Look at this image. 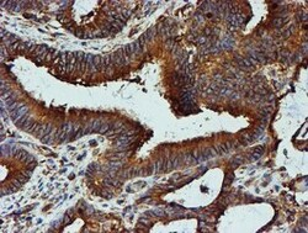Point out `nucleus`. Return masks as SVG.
Returning <instances> with one entry per match:
<instances>
[{"label": "nucleus", "mask_w": 308, "mask_h": 233, "mask_svg": "<svg viewBox=\"0 0 308 233\" xmlns=\"http://www.w3.org/2000/svg\"><path fill=\"white\" fill-rule=\"evenodd\" d=\"M32 161H33V157H32L31 154H28V155H27V158L25 159V163H30V162H32Z\"/></svg>", "instance_id": "2eb2a0df"}, {"label": "nucleus", "mask_w": 308, "mask_h": 233, "mask_svg": "<svg viewBox=\"0 0 308 233\" xmlns=\"http://www.w3.org/2000/svg\"><path fill=\"white\" fill-rule=\"evenodd\" d=\"M152 171H153V165H149V168H148V170H147V174H152Z\"/></svg>", "instance_id": "dca6fc26"}, {"label": "nucleus", "mask_w": 308, "mask_h": 233, "mask_svg": "<svg viewBox=\"0 0 308 233\" xmlns=\"http://www.w3.org/2000/svg\"><path fill=\"white\" fill-rule=\"evenodd\" d=\"M131 46H132V48H133V53H141V52H142L141 45H139V42H138V41L133 42Z\"/></svg>", "instance_id": "9d476101"}, {"label": "nucleus", "mask_w": 308, "mask_h": 233, "mask_svg": "<svg viewBox=\"0 0 308 233\" xmlns=\"http://www.w3.org/2000/svg\"><path fill=\"white\" fill-rule=\"evenodd\" d=\"M163 162H164V159H160V161H158L155 163V171L157 173L163 171Z\"/></svg>", "instance_id": "9b49d317"}, {"label": "nucleus", "mask_w": 308, "mask_h": 233, "mask_svg": "<svg viewBox=\"0 0 308 233\" xmlns=\"http://www.w3.org/2000/svg\"><path fill=\"white\" fill-rule=\"evenodd\" d=\"M253 152H255V153H259V154H263L264 153V147L263 146H259V147H257V148H255Z\"/></svg>", "instance_id": "4468645a"}, {"label": "nucleus", "mask_w": 308, "mask_h": 233, "mask_svg": "<svg viewBox=\"0 0 308 233\" xmlns=\"http://www.w3.org/2000/svg\"><path fill=\"white\" fill-rule=\"evenodd\" d=\"M111 68H114V64H112V58L111 56H105L104 57V72H110Z\"/></svg>", "instance_id": "423d86ee"}, {"label": "nucleus", "mask_w": 308, "mask_h": 233, "mask_svg": "<svg viewBox=\"0 0 308 233\" xmlns=\"http://www.w3.org/2000/svg\"><path fill=\"white\" fill-rule=\"evenodd\" d=\"M108 129H110V125L105 123V125H101V127H100V129H99V132H100V133H105V132L108 131Z\"/></svg>", "instance_id": "ddd939ff"}, {"label": "nucleus", "mask_w": 308, "mask_h": 233, "mask_svg": "<svg viewBox=\"0 0 308 233\" xmlns=\"http://www.w3.org/2000/svg\"><path fill=\"white\" fill-rule=\"evenodd\" d=\"M86 72L89 73H95L96 72V69H95V66H94V56L91 54H86Z\"/></svg>", "instance_id": "20e7f679"}, {"label": "nucleus", "mask_w": 308, "mask_h": 233, "mask_svg": "<svg viewBox=\"0 0 308 233\" xmlns=\"http://www.w3.org/2000/svg\"><path fill=\"white\" fill-rule=\"evenodd\" d=\"M100 127H101V121L95 120L94 122L91 123V132H99Z\"/></svg>", "instance_id": "1a4fd4ad"}, {"label": "nucleus", "mask_w": 308, "mask_h": 233, "mask_svg": "<svg viewBox=\"0 0 308 233\" xmlns=\"http://www.w3.org/2000/svg\"><path fill=\"white\" fill-rule=\"evenodd\" d=\"M30 119H31V117H30V116H28V115H25V116H24V117H21L20 120H17V121H16V122H15V125H16V126H17V127H20V128H22V127L25 126V123H26V122H27V121H28Z\"/></svg>", "instance_id": "0eeeda50"}, {"label": "nucleus", "mask_w": 308, "mask_h": 233, "mask_svg": "<svg viewBox=\"0 0 308 233\" xmlns=\"http://www.w3.org/2000/svg\"><path fill=\"white\" fill-rule=\"evenodd\" d=\"M27 112H28V107L26 105H22V106H20L19 109L11 111L10 112V117H11V120L14 121V122H16L17 120H20L21 117H24L25 115H27Z\"/></svg>", "instance_id": "f257e3e1"}, {"label": "nucleus", "mask_w": 308, "mask_h": 233, "mask_svg": "<svg viewBox=\"0 0 308 233\" xmlns=\"http://www.w3.org/2000/svg\"><path fill=\"white\" fill-rule=\"evenodd\" d=\"M67 62H68V52H63L60 60L58 63V70L59 73H66V68H67Z\"/></svg>", "instance_id": "f03ea898"}, {"label": "nucleus", "mask_w": 308, "mask_h": 233, "mask_svg": "<svg viewBox=\"0 0 308 233\" xmlns=\"http://www.w3.org/2000/svg\"><path fill=\"white\" fill-rule=\"evenodd\" d=\"M94 66H95L96 72L104 70V58L101 56H94Z\"/></svg>", "instance_id": "7ed1b4c3"}, {"label": "nucleus", "mask_w": 308, "mask_h": 233, "mask_svg": "<svg viewBox=\"0 0 308 233\" xmlns=\"http://www.w3.org/2000/svg\"><path fill=\"white\" fill-rule=\"evenodd\" d=\"M52 129H53V126H52V125H45V126H42L41 129H40V132L37 133L38 138H43L45 136L49 135V133L52 132Z\"/></svg>", "instance_id": "39448f33"}, {"label": "nucleus", "mask_w": 308, "mask_h": 233, "mask_svg": "<svg viewBox=\"0 0 308 233\" xmlns=\"http://www.w3.org/2000/svg\"><path fill=\"white\" fill-rule=\"evenodd\" d=\"M54 132H56V129L53 128V129H52V132L49 133V135H47V136H45V137H43V138H41V141L43 142V143H51V142H53Z\"/></svg>", "instance_id": "6e6552de"}, {"label": "nucleus", "mask_w": 308, "mask_h": 233, "mask_svg": "<svg viewBox=\"0 0 308 233\" xmlns=\"http://www.w3.org/2000/svg\"><path fill=\"white\" fill-rule=\"evenodd\" d=\"M243 162H244V159L240 158V157H238V158H236V159H233V161H232V165L238 167V165H240Z\"/></svg>", "instance_id": "f8f14e48"}]
</instances>
